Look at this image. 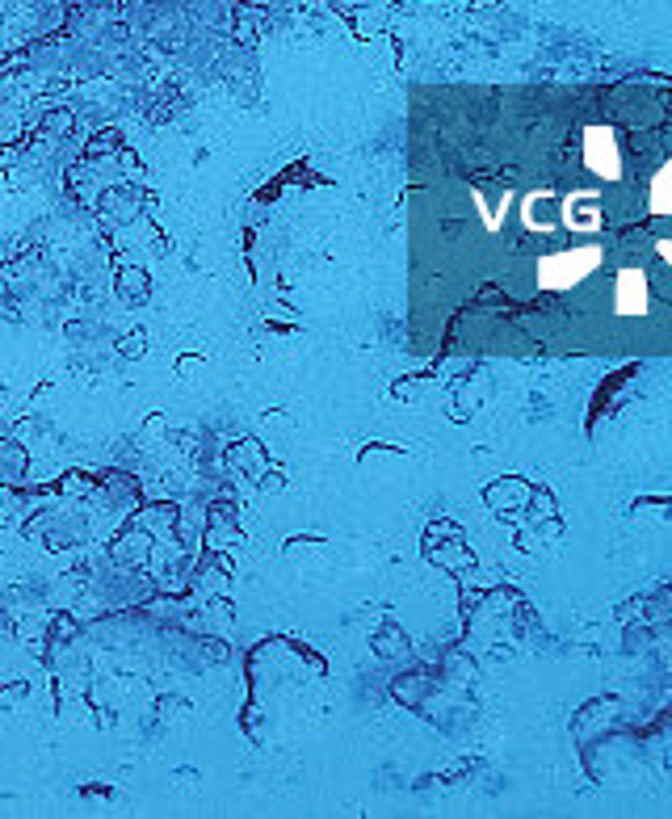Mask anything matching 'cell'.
<instances>
[{
    "instance_id": "1",
    "label": "cell",
    "mask_w": 672,
    "mask_h": 819,
    "mask_svg": "<svg viewBox=\"0 0 672 819\" xmlns=\"http://www.w3.org/2000/svg\"><path fill=\"white\" fill-rule=\"evenodd\" d=\"M601 261L597 249H580V252H559V256H546L543 269H538V282L543 286H572L584 278V269H593Z\"/></svg>"
},
{
    "instance_id": "2",
    "label": "cell",
    "mask_w": 672,
    "mask_h": 819,
    "mask_svg": "<svg viewBox=\"0 0 672 819\" xmlns=\"http://www.w3.org/2000/svg\"><path fill=\"white\" fill-rule=\"evenodd\" d=\"M613 303H618V312H622V315H643V312H647V278H643L639 269L618 274V294H613Z\"/></svg>"
},
{
    "instance_id": "3",
    "label": "cell",
    "mask_w": 672,
    "mask_h": 819,
    "mask_svg": "<svg viewBox=\"0 0 672 819\" xmlns=\"http://www.w3.org/2000/svg\"><path fill=\"white\" fill-rule=\"evenodd\" d=\"M588 164H593V173H601V177H613V173H618V143H613V135L588 130Z\"/></svg>"
},
{
    "instance_id": "4",
    "label": "cell",
    "mask_w": 672,
    "mask_h": 819,
    "mask_svg": "<svg viewBox=\"0 0 672 819\" xmlns=\"http://www.w3.org/2000/svg\"><path fill=\"white\" fill-rule=\"evenodd\" d=\"M651 206H656L660 215H672V164L656 177V186H651Z\"/></svg>"
},
{
    "instance_id": "5",
    "label": "cell",
    "mask_w": 672,
    "mask_h": 819,
    "mask_svg": "<svg viewBox=\"0 0 672 819\" xmlns=\"http://www.w3.org/2000/svg\"><path fill=\"white\" fill-rule=\"evenodd\" d=\"M660 256H664V261H669V265H672V244H669V240L660 244Z\"/></svg>"
}]
</instances>
